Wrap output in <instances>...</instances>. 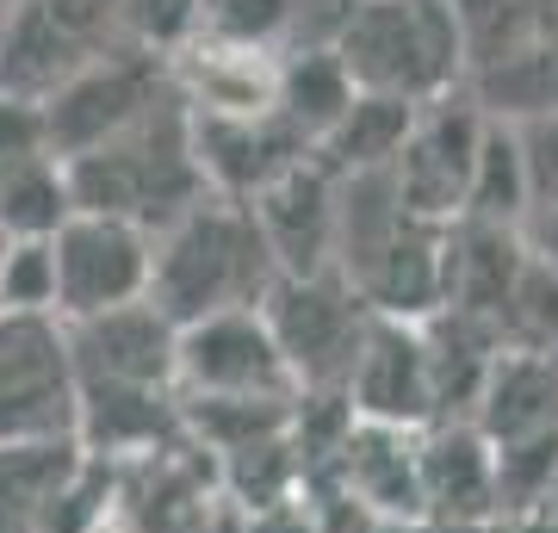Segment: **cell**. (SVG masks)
Masks as SVG:
<instances>
[{
    "label": "cell",
    "instance_id": "7c38bea8",
    "mask_svg": "<svg viewBox=\"0 0 558 533\" xmlns=\"http://www.w3.org/2000/svg\"><path fill=\"white\" fill-rule=\"evenodd\" d=\"M341 403L354 422L385 428H428L435 422V373H428V341L422 323H366L354 366L341 378Z\"/></svg>",
    "mask_w": 558,
    "mask_h": 533
},
{
    "label": "cell",
    "instance_id": "6da1fadb",
    "mask_svg": "<svg viewBox=\"0 0 558 533\" xmlns=\"http://www.w3.org/2000/svg\"><path fill=\"white\" fill-rule=\"evenodd\" d=\"M69 168V193L75 211H100V218H124L137 230H168L174 218H186L199 198H211L193 156V112L180 87L161 99L149 119H137L131 131H119L112 143L87 149V156L62 161Z\"/></svg>",
    "mask_w": 558,
    "mask_h": 533
},
{
    "label": "cell",
    "instance_id": "83f0119b",
    "mask_svg": "<svg viewBox=\"0 0 558 533\" xmlns=\"http://www.w3.org/2000/svg\"><path fill=\"white\" fill-rule=\"evenodd\" d=\"M100 533H119V528H100Z\"/></svg>",
    "mask_w": 558,
    "mask_h": 533
},
{
    "label": "cell",
    "instance_id": "7402d4cb",
    "mask_svg": "<svg viewBox=\"0 0 558 533\" xmlns=\"http://www.w3.org/2000/svg\"><path fill=\"white\" fill-rule=\"evenodd\" d=\"M205 25V0H119V32L131 50L149 57H180L186 44L199 38Z\"/></svg>",
    "mask_w": 558,
    "mask_h": 533
},
{
    "label": "cell",
    "instance_id": "3957f363",
    "mask_svg": "<svg viewBox=\"0 0 558 533\" xmlns=\"http://www.w3.org/2000/svg\"><path fill=\"white\" fill-rule=\"evenodd\" d=\"M329 50L360 94L422 106L465 87V38L453 0H354Z\"/></svg>",
    "mask_w": 558,
    "mask_h": 533
},
{
    "label": "cell",
    "instance_id": "484cf974",
    "mask_svg": "<svg viewBox=\"0 0 558 533\" xmlns=\"http://www.w3.org/2000/svg\"><path fill=\"white\" fill-rule=\"evenodd\" d=\"M521 249L558 279V211H534V218L521 223Z\"/></svg>",
    "mask_w": 558,
    "mask_h": 533
},
{
    "label": "cell",
    "instance_id": "e0dca14e",
    "mask_svg": "<svg viewBox=\"0 0 558 533\" xmlns=\"http://www.w3.org/2000/svg\"><path fill=\"white\" fill-rule=\"evenodd\" d=\"M416 119V106L410 99H385V94H360L348 99V112L329 124V137L311 149V156L329 168L336 180H354V174H385L391 156H398L403 131Z\"/></svg>",
    "mask_w": 558,
    "mask_h": 533
},
{
    "label": "cell",
    "instance_id": "8992f818",
    "mask_svg": "<svg viewBox=\"0 0 558 533\" xmlns=\"http://www.w3.org/2000/svg\"><path fill=\"white\" fill-rule=\"evenodd\" d=\"M81 378L57 316L0 311V447L75 440Z\"/></svg>",
    "mask_w": 558,
    "mask_h": 533
},
{
    "label": "cell",
    "instance_id": "9c48e42d",
    "mask_svg": "<svg viewBox=\"0 0 558 533\" xmlns=\"http://www.w3.org/2000/svg\"><path fill=\"white\" fill-rule=\"evenodd\" d=\"M174 94V62L149 57V50H112V57L87 62L75 81H62L57 94L44 99V131H50V149L62 161L87 156L112 143L119 131H131L137 119H149L161 99Z\"/></svg>",
    "mask_w": 558,
    "mask_h": 533
},
{
    "label": "cell",
    "instance_id": "cb8c5ba5",
    "mask_svg": "<svg viewBox=\"0 0 558 533\" xmlns=\"http://www.w3.org/2000/svg\"><path fill=\"white\" fill-rule=\"evenodd\" d=\"M521 149V174H527V218L534 211H558V112L546 119L509 124Z\"/></svg>",
    "mask_w": 558,
    "mask_h": 533
},
{
    "label": "cell",
    "instance_id": "277c9868",
    "mask_svg": "<svg viewBox=\"0 0 558 533\" xmlns=\"http://www.w3.org/2000/svg\"><path fill=\"white\" fill-rule=\"evenodd\" d=\"M124 50L119 0H20L0 20V94L50 99L87 62Z\"/></svg>",
    "mask_w": 558,
    "mask_h": 533
},
{
    "label": "cell",
    "instance_id": "d4e9b609",
    "mask_svg": "<svg viewBox=\"0 0 558 533\" xmlns=\"http://www.w3.org/2000/svg\"><path fill=\"white\" fill-rule=\"evenodd\" d=\"M50 149V131H44V106L20 94H0V168H13L25 156H44ZM57 156V149H50Z\"/></svg>",
    "mask_w": 558,
    "mask_h": 533
},
{
    "label": "cell",
    "instance_id": "2e32d148",
    "mask_svg": "<svg viewBox=\"0 0 558 533\" xmlns=\"http://www.w3.org/2000/svg\"><path fill=\"white\" fill-rule=\"evenodd\" d=\"M465 94L502 124L558 112V13L539 25L534 38H521L509 57L484 62L478 75H465Z\"/></svg>",
    "mask_w": 558,
    "mask_h": 533
},
{
    "label": "cell",
    "instance_id": "603a6c76",
    "mask_svg": "<svg viewBox=\"0 0 558 533\" xmlns=\"http://www.w3.org/2000/svg\"><path fill=\"white\" fill-rule=\"evenodd\" d=\"M0 311L7 316H57V261H50V242L7 237V255H0Z\"/></svg>",
    "mask_w": 558,
    "mask_h": 533
},
{
    "label": "cell",
    "instance_id": "ba28073f",
    "mask_svg": "<svg viewBox=\"0 0 558 533\" xmlns=\"http://www.w3.org/2000/svg\"><path fill=\"white\" fill-rule=\"evenodd\" d=\"M260 316H267L279 354L292 366V385L341 397V378H348L360 341H366L373 311L336 274H311V279H274L267 298H260Z\"/></svg>",
    "mask_w": 558,
    "mask_h": 533
},
{
    "label": "cell",
    "instance_id": "4316f807",
    "mask_svg": "<svg viewBox=\"0 0 558 533\" xmlns=\"http://www.w3.org/2000/svg\"><path fill=\"white\" fill-rule=\"evenodd\" d=\"M13 7H20V0H0V20H7V13H13Z\"/></svg>",
    "mask_w": 558,
    "mask_h": 533
},
{
    "label": "cell",
    "instance_id": "ac0fdd59",
    "mask_svg": "<svg viewBox=\"0 0 558 533\" xmlns=\"http://www.w3.org/2000/svg\"><path fill=\"white\" fill-rule=\"evenodd\" d=\"M348 99H354V81L336 62V50H286V57H274V112L311 149L329 137V124L348 112Z\"/></svg>",
    "mask_w": 558,
    "mask_h": 533
},
{
    "label": "cell",
    "instance_id": "30bf717a",
    "mask_svg": "<svg viewBox=\"0 0 558 533\" xmlns=\"http://www.w3.org/2000/svg\"><path fill=\"white\" fill-rule=\"evenodd\" d=\"M149 255L156 237L124 218H100V211H75L50 237V261H57V316L62 323H87V316L124 311L149 298Z\"/></svg>",
    "mask_w": 558,
    "mask_h": 533
},
{
    "label": "cell",
    "instance_id": "5bb4252c",
    "mask_svg": "<svg viewBox=\"0 0 558 533\" xmlns=\"http://www.w3.org/2000/svg\"><path fill=\"white\" fill-rule=\"evenodd\" d=\"M416 484L428 528L497 521V447L478 422H428L416 435Z\"/></svg>",
    "mask_w": 558,
    "mask_h": 533
},
{
    "label": "cell",
    "instance_id": "5b68a950",
    "mask_svg": "<svg viewBox=\"0 0 558 533\" xmlns=\"http://www.w3.org/2000/svg\"><path fill=\"white\" fill-rule=\"evenodd\" d=\"M180 403H292V366L260 311H218L174 329Z\"/></svg>",
    "mask_w": 558,
    "mask_h": 533
},
{
    "label": "cell",
    "instance_id": "4fadbf2b",
    "mask_svg": "<svg viewBox=\"0 0 558 533\" xmlns=\"http://www.w3.org/2000/svg\"><path fill=\"white\" fill-rule=\"evenodd\" d=\"M81 385H119V391H174V323L143 298L124 311L62 323Z\"/></svg>",
    "mask_w": 558,
    "mask_h": 533
},
{
    "label": "cell",
    "instance_id": "44dd1931",
    "mask_svg": "<svg viewBox=\"0 0 558 533\" xmlns=\"http://www.w3.org/2000/svg\"><path fill=\"white\" fill-rule=\"evenodd\" d=\"M459 223H490V230H521V223H527V174H521L515 131H509L502 119H484Z\"/></svg>",
    "mask_w": 558,
    "mask_h": 533
},
{
    "label": "cell",
    "instance_id": "9a60e30c",
    "mask_svg": "<svg viewBox=\"0 0 558 533\" xmlns=\"http://www.w3.org/2000/svg\"><path fill=\"white\" fill-rule=\"evenodd\" d=\"M193 156H199V174L211 193L248 205L274 174L311 156V143L279 112H193Z\"/></svg>",
    "mask_w": 558,
    "mask_h": 533
},
{
    "label": "cell",
    "instance_id": "d6986e66",
    "mask_svg": "<svg viewBox=\"0 0 558 533\" xmlns=\"http://www.w3.org/2000/svg\"><path fill=\"white\" fill-rule=\"evenodd\" d=\"M75 440H44V447H0V533H50L62 477L75 472Z\"/></svg>",
    "mask_w": 558,
    "mask_h": 533
},
{
    "label": "cell",
    "instance_id": "ffe728a7",
    "mask_svg": "<svg viewBox=\"0 0 558 533\" xmlns=\"http://www.w3.org/2000/svg\"><path fill=\"white\" fill-rule=\"evenodd\" d=\"M75 218V193H69V168L62 156H25L0 168V237L13 242H50L62 223Z\"/></svg>",
    "mask_w": 558,
    "mask_h": 533
},
{
    "label": "cell",
    "instance_id": "52a82bcc",
    "mask_svg": "<svg viewBox=\"0 0 558 533\" xmlns=\"http://www.w3.org/2000/svg\"><path fill=\"white\" fill-rule=\"evenodd\" d=\"M484 119H490V112H484L465 87L416 106V119H410V131H403L398 156H391V168H385V180H391V193H398V205L410 211V218L435 223V230L459 223Z\"/></svg>",
    "mask_w": 558,
    "mask_h": 533
},
{
    "label": "cell",
    "instance_id": "8fae6325",
    "mask_svg": "<svg viewBox=\"0 0 558 533\" xmlns=\"http://www.w3.org/2000/svg\"><path fill=\"white\" fill-rule=\"evenodd\" d=\"M336 198H341V180L317 156L292 161L286 174H274L248 198V218H255L279 279L336 274Z\"/></svg>",
    "mask_w": 558,
    "mask_h": 533
},
{
    "label": "cell",
    "instance_id": "7a4b0ae2",
    "mask_svg": "<svg viewBox=\"0 0 558 533\" xmlns=\"http://www.w3.org/2000/svg\"><path fill=\"white\" fill-rule=\"evenodd\" d=\"M279 279L267 242H260L248 205L236 198H199L186 218L156 230L149 255V304L168 323H199L218 311H260L267 286Z\"/></svg>",
    "mask_w": 558,
    "mask_h": 533
}]
</instances>
